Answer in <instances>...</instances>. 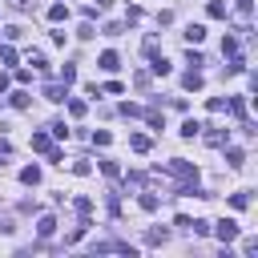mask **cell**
I'll use <instances>...</instances> for the list:
<instances>
[{
	"label": "cell",
	"mask_w": 258,
	"mask_h": 258,
	"mask_svg": "<svg viewBox=\"0 0 258 258\" xmlns=\"http://www.w3.org/2000/svg\"><path fill=\"white\" fill-rule=\"evenodd\" d=\"M166 174L182 178L186 186H194V182H198V166H194V161H182V157H174V161H170V166H166Z\"/></svg>",
	"instance_id": "6da1fadb"
},
{
	"label": "cell",
	"mask_w": 258,
	"mask_h": 258,
	"mask_svg": "<svg viewBox=\"0 0 258 258\" xmlns=\"http://www.w3.org/2000/svg\"><path fill=\"white\" fill-rule=\"evenodd\" d=\"M214 238H218V242H234V238H238V222L222 218V222L214 226Z\"/></svg>",
	"instance_id": "7a4b0ae2"
},
{
	"label": "cell",
	"mask_w": 258,
	"mask_h": 258,
	"mask_svg": "<svg viewBox=\"0 0 258 258\" xmlns=\"http://www.w3.org/2000/svg\"><path fill=\"white\" fill-rule=\"evenodd\" d=\"M45 97L53 105H61V101H69V85H45Z\"/></svg>",
	"instance_id": "3957f363"
},
{
	"label": "cell",
	"mask_w": 258,
	"mask_h": 258,
	"mask_svg": "<svg viewBox=\"0 0 258 258\" xmlns=\"http://www.w3.org/2000/svg\"><path fill=\"white\" fill-rule=\"evenodd\" d=\"M97 64H101V69H105V73H117V69H121V61H117V53H113V49H109V53H101V57H97Z\"/></svg>",
	"instance_id": "277c9868"
},
{
	"label": "cell",
	"mask_w": 258,
	"mask_h": 258,
	"mask_svg": "<svg viewBox=\"0 0 258 258\" xmlns=\"http://www.w3.org/2000/svg\"><path fill=\"white\" fill-rule=\"evenodd\" d=\"M37 234H41V238H53V234H57V218H53V214H45V218L37 222Z\"/></svg>",
	"instance_id": "5b68a950"
},
{
	"label": "cell",
	"mask_w": 258,
	"mask_h": 258,
	"mask_svg": "<svg viewBox=\"0 0 258 258\" xmlns=\"http://www.w3.org/2000/svg\"><path fill=\"white\" fill-rule=\"evenodd\" d=\"M226 109H230L238 121H246V97H230V101H226Z\"/></svg>",
	"instance_id": "8992f818"
},
{
	"label": "cell",
	"mask_w": 258,
	"mask_h": 258,
	"mask_svg": "<svg viewBox=\"0 0 258 258\" xmlns=\"http://www.w3.org/2000/svg\"><path fill=\"white\" fill-rule=\"evenodd\" d=\"M182 37H186L190 45H202V41H206V28H202V24H190V28L182 32Z\"/></svg>",
	"instance_id": "52a82bcc"
},
{
	"label": "cell",
	"mask_w": 258,
	"mask_h": 258,
	"mask_svg": "<svg viewBox=\"0 0 258 258\" xmlns=\"http://www.w3.org/2000/svg\"><path fill=\"white\" fill-rule=\"evenodd\" d=\"M149 73H157V77H170V61L153 53V61H149Z\"/></svg>",
	"instance_id": "ba28073f"
},
{
	"label": "cell",
	"mask_w": 258,
	"mask_h": 258,
	"mask_svg": "<svg viewBox=\"0 0 258 258\" xmlns=\"http://www.w3.org/2000/svg\"><path fill=\"white\" fill-rule=\"evenodd\" d=\"M8 105H12V109H28V105H32V97H28L24 89H16V93L8 97Z\"/></svg>",
	"instance_id": "9c48e42d"
},
{
	"label": "cell",
	"mask_w": 258,
	"mask_h": 258,
	"mask_svg": "<svg viewBox=\"0 0 258 258\" xmlns=\"http://www.w3.org/2000/svg\"><path fill=\"white\" fill-rule=\"evenodd\" d=\"M20 182H24V186H37V182H41V166H24V170H20Z\"/></svg>",
	"instance_id": "30bf717a"
},
{
	"label": "cell",
	"mask_w": 258,
	"mask_h": 258,
	"mask_svg": "<svg viewBox=\"0 0 258 258\" xmlns=\"http://www.w3.org/2000/svg\"><path fill=\"white\" fill-rule=\"evenodd\" d=\"M32 149H37V153H49V149H53V137H49V133H32Z\"/></svg>",
	"instance_id": "8fae6325"
},
{
	"label": "cell",
	"mask_w": 258,
	"mask_h": 258,
	"mask_svg": "<svg viewBox=\"0 0 258 258\" xmlns=\"http://www.w3.org/2000/svg\"><path fill=\"white\" fill-rule=\"evenodd\" d=\"M129 149H133V153H149V137L145 133H133V137H129Z\"/></svg>",
	"instance_id": "7c38bea8"
},
{
	"label": "cell",
	"mask_w": 258,
	"mask_h": 258,
	"mask_svg": "<svg viewBox=\"0 0 258 258\" xmlns=\"http://www.w3.org/2000/svg\"><path fill=\"white\" fill-rule=\"evenodd\" d=\"M137 206H141L145 214H153V210H157L161 202H157V194H141V198H137Z\"/></svg>",
	"instance_id": "4fadbf2b"
},
{
	"label": "cell",
	"mask_w": 258,
	"mask_h": 258,
	"mask_svg": "<svg viewBox=\"0 0 258 258\" xmlns=\"http://www.w3.org/2000/svg\"><path fill=\"white\" fill-rule=\"evenodd\" d=\"M178 133H182V137H198V133H202V125L190 117V121H182V129H178Z\"/></svg>",
	"instance_id": "5bb4252c"
},
{
	"label": "cell",
	"mask_w": 258,
	"mask_h": 258,
	"mask_svg": "<svg viewBox=\"0 0 258 258\" xmlns=\"http://www.w3.org/2000/svg\"><path fill=\"white\" fill-rule=\"evenodd\" d=\"M182 85H186V89H202V73H198V69H190V73L182 77Z\"/></svg>",
	"instance_id": "9a60e30c"
},
{
	"label": "cell",
	"mask_w": 258,
	"mask_h": 258,
	"mask_svg": "<svg viewBox=\"0 0 258 258\" xmlns=\"http://www.w3.org/2000/svg\"><path fill=\"white\" fill-rule=\"evenodd\" d=\"M226 161H230V166H242V161H246V153H242L238 145H230V149H226Z\"/></svg>",
	"instance_id": "2e32d148"
},
{
	"label": "cell",
	"mask_w": 258,
	"mask_h": 258,
	"mask_svg": "<svg viewBox=\"0 0 258 258\" xmlns=\"http://www.w3.org/2000/svg\"><path fill=\"white\" fill-rule=\"evenodd\" d=\"M230 206H234V210H246V206H250V194H246V190H242V194H230Z\"/></svg>",
	"instance_id": "e0dca14e"
},
{
	"label": "cell",
	"mask_w": 258,
	"mask_h": 258,
	"mask_svg": "<svg viewBox=\"0 0 258 258\" xmlns=\"http://www.w3.org/2000/svg\"><path fill=\"white\" fill-rule=\"evenodd\" d=\"M206 12H210L214 20H222V16H226V4H222V0H210V4H206Z\"/></svg>",
	"instance_id": "ac0fdd59"
},
{
	"label": "cell",
	"mask_w": 258,
	"mask_h": 258,
	"mask_svg": "<svg viewBox=\"0 0 258 258\" xmlns=\"http://www.w3.org/2000/svg\"><path fill=\"white\" fill-rule=\"evenodd\" d=\"M109 141H113V133H109V129H97V133H93V145H101V149H105Z\"/></svg>",
	"instance_id": "d6986e66"
},
{
	"label": "cell",
	"mask_w": 258,
	"mask_h": 258,
	"mask_svg": "<svg viewBox=\"0 0 258 258\" xmlns=\"http://www.w3.org/2000/svg\"><path fill=\"white\" fill-rule=\"evenodd\" d=\"M0 61H4V64H16V49H12V45H0Z\"/></svg>",
	"instance_id": "ffe728a7"
},
{
	"label": "cell",
	"mask_w": 258,
	"mask_h": 258,
	"mask_svg": "<svg viewBox=\"0 0 258 258\" xmlns=\"http://www.w3.org/2000/svg\"><path fill=\"white\" fill-rule=\"evenodd\" d=\"M141 113H145V109L133 105V101H125V105H121V117H141Z\"/></svg>",
	"instance_id": "44dd1931"
},
{
	"label": "cell",
	"mask_w": 258,
	"mask_h": 258,
	"mask_svg": "<svg viewBox=\"0 0 258 258\" xmlns=\"http://www.w3.org/2000/svg\"><path fill=\"white\" fill-rule=\"evenodd\" d=\"M101 174H105V178H117V174H121V166H117V161H109V157H105V161H101Z\"/></svg>",
	"instance_id": "7402d4cb"
},
{
	"label": "cell",
	"mask_w": 258,
	"mask_h": 258,
	"mask_svg": "<svg viewBox=\"0 0 258 258\" xmlns=\"http://www.w3.org/2000/svg\"><path fill=\"white\" fill-rule=\"evenodd\" d=\"M145 121H149V125H153V129H166V117H161V113H157V109H149V113H145Z\"/></svg>",
	"instance_id": "603a6c76"
},
{
	"label": "cell",
	"mask_w": 258,
	"mask_h": 258,
	"mask_svg": "<svg viewBox=\"0 0 258 258\" xmlns=\"http://www.w3.org/2000/svg\"><path fill=\"white\" fill-rule=\"evenodd\" d=\"M166 238H170L166 230H149V234H145V242H149V246H161V242H166Z\"/></svg>",
	"instance_id": "cb8c5ba5"
},
{
	"label": "cell",
	"mask_w": 258,
	"mask_h": 258,
	"mask_svg": "<svg viewBox=\"0 0 258 258\" xmlns=\"http://www.w3.org/2000/svg\"><path fill=\"white\" fill-rule=\"evenodd\" d=\"M69 117H85V101H77V97H69Z\"/></svg>",
	"instance_id": "d4e9b609"
},
{
	"label": "cell",
	"mask_w": 258,
	"mask_h": 258,
	"mask_svg": "<svg viewBox=\"0 0 258 258\" xmlns=\"http://www.w3.org/2000/svg\"><path fill=\"white\" fill-rule=\"evenodd\" d=\"M234 12H238V16H250V12H254V0H238Z\"/></svg>",
	"instance_id": "484cf974"
},
{
	"label": "cell",
	"mask_w": 258,
	"mask_h": 258,
	"mask_svg": "<svg viewBox=\"0 0 258 258\" xmlns=\"http://www.w3.org/2000/svg\"><path fill=\"white\" fill-rule=\"evenodd\" d=\"M64 16H69V8H64V4H53V8H49V20H64Z\"/></svg>",
	"instance_id": "4316f807"
},
{
	"label": "cell",
	"mask_w": 258,
	"mask_h": 258,
	"mask_svg": "<svg viewBox=\"0 0 258 258\" xmlns=\"http://www.w3.org/2000/svg\"><path fill=\"white\" fill-rule=\"evenodd\" d=\"M73 206H77V214H81V218H89V210H93V202H89V198H77Z\"/></svg>",
	"instance_id": "83f0119b"
},
{
	"label": "cell",
	"mask_w": 258,
	"mask_h": 258,
	"mask_svg": "<svg viewBox=\"0 0 258 258\" xmlns=\"http://www.w3.org/2000/svg\"><path fill=\"white\" fill-rule=\"evenodd\" d=\"M61 81H64V85L77 81V69H73V64H64V69H61Z\"/></svg>",
	"instance_id": "f1b7e54d"
},
{
	"label": "cell",
	"mask_w": 258,
	"mask_h": 258,
	"mask_svg": "<svg viewBox=\"0 0 258 258\" xmlns=\"http://www.w3.org/2000/svg\"><path fill=\"white\" fill-rule=\"evenodd\" d=\"M222 53H226V57H234V53H238V41H234V37H226V41H222Z\"/></svg>",
	"instance_id": "f546056e"
},
{
	"label": "cell",
	"mask_w": 258,
	"mask_h": 258,
	"mask_svg": "<svg viewBox=\"0 0 258 258\" xmlns=\"http://www.w3.org/2000/svg\"><path fill=\"white\" fill-rule=\"evenodd\" d=\"M77 37H81V41H89V37H97V28H93V24H81V28H77Z\"/></svg>",
	"instance_id": "4dcf8cb0"
},
{
	"label": "cell",
	"mask_w": 258,
	"mask_h": 258,
	"mask_svg": "<svg viewBox=\"0 0 258 258\" xmlns=\"http://www.w3.org/2000/svg\"><path fill=\"white\" fill-rule=\"evenodd\" d=\"M0 93H8V73H0Z\"/></svg>",
	"instance_id": "1f68e13d"
},
{
	"label": "cell",
	"mask_w": 258,
	"mask_h": 258,
	"mask_svg": "<svg viewBox=\"0 0 258 258\" xmlns=\"http://www.w3.org/2000/svg\"><path fill=\"white\" fill-rule=\"evenodd\" d=\"M8 4H12V8H28V0H8Z\"/></svg>",
	"instance_id": "d6a6232c"
},
{
	"label": "cell",
	"mask_w": 258,
	"mask_h": 258,
	"mask_svg": "<svg viewBox=\"0 0 258 258\" xmlns=\"http://www.w3.org/2000/svg\"><path fill=\"white\" fill-rule=\"evenodd\" d=\"M109 4H113V0H97V8H109Z\"/></svg>",
	"instance_id": "836d02e7"
}]
</instances>
